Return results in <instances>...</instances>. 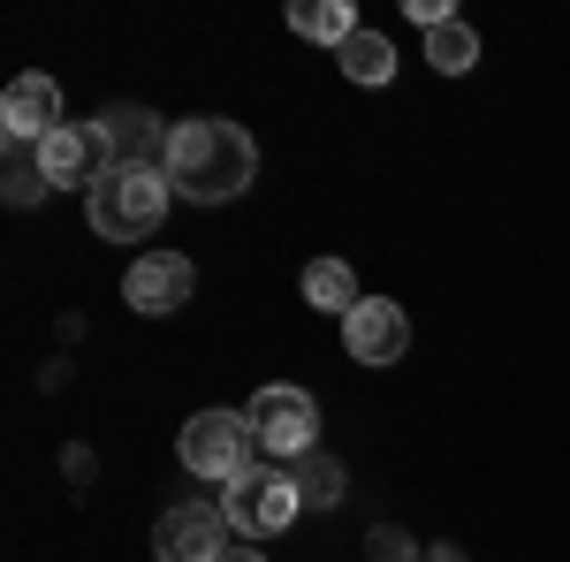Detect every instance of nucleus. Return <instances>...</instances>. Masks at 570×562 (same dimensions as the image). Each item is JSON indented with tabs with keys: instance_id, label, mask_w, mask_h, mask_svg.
<instances>
[{
	"instance_id": "f3484780",
	"label": "nucleus",
	"mask_w": 570,
	"mask_h": 562,
	"mask_svg": "<svg viewBox=\"0 0 570 562\" xmlns=\"http://www.w3.org/2000/svg\"><path fill=\"white\" fill-rule=\"evenodd\" d=\"M31 145H16V168H8V206H31L46 190V175H39V160H23Z\"/></svg>"
},
{
	"instance_id": "7ed1b4c3",
	"label": "nucleus",
	"mask_w": 570,
	"mask_h": 562,
	"mask_svg": "<svg viewBox=\"0 0 570 562\" xmlns=\"http://www.w3.org/2000/svg\"><path fill=\"white\" fill-rule=\"evenodd\" d=\"M183 472L190 479H214V486H236L244 472H259V433H252V411H198L176 441Z\"/></svg>"
},
{
	"instance_id": "ddd939ff",
	"label": "nucleus",
	"mask_w": 570,
	"mask_h": 562,
	"mask_svg": "<svg viewBox=\"0 0 570 562\" xmlns=\"http://www.w3.org/2000/svg\"><path fill=\"white\" fill-rule=\"evenodd\" d=\"M335 61H343V77H351V85H389V77H395V39L357 31L351 46H335Z\"/></svg>"
},
{
	"instance_id": "39448f33",
	"label": "nucleus",
	"mask_w": 570,
	"mask_h": 562,
	"mask_svg": "<svg viewBox=\"0 0 570 562\" xmlns=\"http://www.w3.org/2000/svg\"><path fill=\"white\" fill-rule=\"evenodd\" d=\"M244 411H252V433H259V448L274 464H305L312 448H320V403H312L305 388L274 381V388H259Z\"/></svg>"
},
{
	"instance_id": "6e6552de",
	"label": "nucleus",
	"mask_w": 570,
	"mask_h": 562,
	"mask_svg": "<svg viewBox=\"0 0 570 562\" xmlns=\"http://www.w3.org/2000/svg\"><path fill=\"white\" fill-rule=\"evenodd\" d=\"M198 289V266L183 259V252H145V259L122 274V304L145 312V319H160V312H183Z\"/></svg>"
},
{
	"instance_id": "0eeeda50",
	"label": "nucleus",
	"mask_w": 570,
	"mask_h": 562,
	"mask_svg": "<svg viewBox=\"0 0 570 562\" xmlns=\"http://www.w3.org/2000/svg\"><path fill=\"white\" fill-rule=\"evenodd\" d=\"M228 540H236V532H228V517H220V502H176L168 517L153 524L160 562H220Z\"/></svg>"
},
{
	"instance_id": "20e7f679",
	"label": "nucleus",
	"mask_w": 570,
	"mask_h": 562,
	"mask_svg": "<svg viewBox=\"0 0 570 562\" xmlns=\"http://www.w3.org/2000/svg\"><path fill=\"white\" fill-rule=\"evenodd\" d=\"M220 517H228L236 540H274V532H289V524L305 517L297 472H289V464H259V472H244L236 486H220Z\"/></svg>"
},
{
	"instance_id": "423d86ee",
	"label": "nucleus",
	"mask_w": 570,
	"mask_h": 562,
	"mask_svg": "<svg viewBox=\"0 0 570 562\" xmlns=\"http://www.w3.org/2000/svg\"><path fill=\"white\" fill-rule=\"evenodd\" d=\"M31 160H39L46 190H91L99 175L115 168V152H107L99 122H61V130L46 137V145H31Z\"/></svg>"
},
{
	"instance_id": "a211bd4d",
	"label": "nucleus",
	"mask_w": 570,
	"mask_h": 562,
	"mask_svg": "<svg viewBox=\"0 0 570 562\" xmlns=\"http://www.w3.org/2000/svg\"><path fill=\"white\" fill-rule=\"evenodd\" d=\"M373 562H411V540L403 532H373Z\"/></svg>"
},
{
	"instance_id": "9b49d317",
	"label": "nucleus",
	"mask_w": 570,
	"mask_h": 562,
	"mask_svg": "<svg viewBox=\"0 0 570 562\" xmlns=\"http://www.w3.org/2000/svg\"><path fill=\"white\" fill-rule=\"evenodd\" d=\"M99 137L115 152V168H168V122H153L145 107H107L99 115Z\"/></svg>"
},
{
	"instance_id": "6ab92c4d",
	"label": "nucleus",
	"mask_w": 570,
	"mask_h": 562,
	"mask_svg": "<svg viewBox=\"0 0 570 562\" xmlns=\"http://www.w3.org/2000/svg\"><path fill=\"white\" fill-rule=\"evenodd\" d=\"M220 562H266V555L252 548V540H228V548H220Z\"/></svg>"
},
{
	"instance_id": "2eb2a0df",
	"label": "nucleus",
	"mask_w": 570,
	"mask_h": 562,
	"mask_svg": "<svg viewBox=\"0 0 570 562\" xmlns=\"http://www.w3.org/2000/svg\"><path fill=\"white\" fill-rule=\"evenodd\" d=\"M426 61H434L441 77H464V69L480 61V31H472L464 16H449V23H434V31H426Z\"/></svg>"
},
{
	"instance_id": "f257e3e1",
	"label": "nucleus",
	"mask_w": 570,
	"mask_h": 562,
	"mask_svg": "<svg viewBox=\"0 0 570 562\" xmlns=\"http://www.w3.org/2000/svg\"><path fill=\"white\" fill-rule=\"evenodd\" d=\"M259 175V145L244 122H220V115H190L168 137V183H176L190 206H228L244 198Z\"/></svg>"
},
{
	"instance_id": "1a4fd4ad",
	"label": "nucleus",
	"mask_w": 570,
	"mask_h": 562,
	"mask_svg": "<svg viewBox=\"0 0 570 562\" xmlns=\"http://www.w3.org/2000/svg\"><path fill=\"white\" fill-rule=\"evenodd\" d=\"M343 349H351V365H395V357L411 349V319H403V304L357 297V312L343 319Z\"/></svg>"
},
{
	"instance_id": "f03ea898",
	"label": "nucleus",
	"mask_w": 570,
	"mask_h": 562,
	"mask_svg": "<svg viewBox=\"0 0 570 562\" xmlns=\"http://www.w3.org/2000/svg\"><path fill=\"white\" fill-rule=\"evenodd\" d=\"M168 190H176L168 168H107L85 190L91 236H107V244H145V236L168 220Z\"/></svg>"
},
{
	"instance_id": "dca6fc26",
	"label": "nucleus",
	"mask_w": 570,
	"mask_h": 562,
	"mask_svg": "<svg viewBox=\"0 0 570 562\" xmlns=\"http://www.w3.org/2000/svg\"><path fill=\"white\" fill-rule=\"evenodd\" d=\"M289 472H297L305 510H335V502H343V464H335V456H320V448H312L305 464H289Z\"/></svg>"
},
{
	"instance_id": "f8f14e48",
	"label": "nucleus",
	"mask_w": 570,
	"mask_h": 562,
	"mask_svg": "<svg viewBox=\"0 0 570 562\" xmlns=\"http://www.w3.org/2000/svg\"><path fill=\"white\" fill-rule=\"evenodd\" d=\"M289 31L312 46H351L365 23L351 16V0H289Z\"/></svg>"
},
{
	"instance_id": "9d476101",
	"label": "nucleus",
	"mask_w": 570,
	"mask_h": 562,
	"mask_svg": "<svg viewBox=\"0 0 570 562\" xmlns=\"http://www.w3.org/2000/svg\"><path fill=\"white\" fill-rule=\"evenodd\" d=\"M0 130H8V145H46V137L61 130V85L53 77H16V85L0 91Z\"/></svg>"
},
{
	"instance_id": "4468645a",
	"label": "nucleus",
	"mask_w": 570,
	"mask_h": 562,
	"mask_svg": "<svg viewBox=\"0 0 570 562\" xmlns=\"http://www.w3.org/2000/svg\"><path fill=\"white\" fill-rule=\"evenodd\" d=\"M305 304H320V312H335V319H351L357 312V282L343 259H312L305 266Z\"/></svg>"
}]
</instances>
